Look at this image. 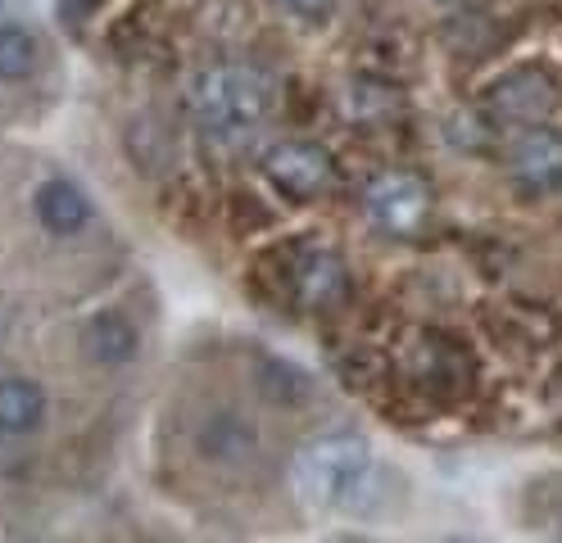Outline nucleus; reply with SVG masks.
Listing matches in <instances>:
<instances>
[{
  "label": "nucleus",
  "instance_id": "15",
  "mask_svg": "<svg viewBox=\"0 0 562 543\" xmlns=\"http://www.w3.org/2000/svg\"><path fill=\"white\" fill-rule=\"evenodd\" d=\"M327 543H372V539H359V534H336V539H327Z\"/></svg>",
  "mask_w": 562,
  "mask_h": 543
},
{
  "label": "nucleus",
  "instance_id": "12",
  "mask_svg": "<svg viewBox=\"0 0 562 543\" xmlns=\"http://www.w3.org/2000/svg\"><path fill=\"white\" fill-rule=\"evenodd\" d=\"M200 449L209 457H218V462H236L240 453L255 449V430H250V421H240V417H214L200 430Z\"/></svg>",
  "mask_w": 562,
  "mask_h": 543
},
{
  "label": "nucleus",
  "instance_id": "10",
  "mask_svg": "<svg viewBox=\"0 0 562 543\" xmlns=\"http://www.w3.org/2000/svg\"><path fill=\"white\" fill-rule=\"evenodd\" d=\"M46 417V389L27 376L0 381V434H27Z\"/></svg>",
  "mask_w": 562,
  "mask_h": 543
},
{
  "label": "nucleus",
  "instance_id": "4",
  "mask_svg": "<svg viewBox=\"0 0 562 543\" xmlns=\"http://www.w3.org/2000/svg\"><path fill=\"white\" fill-rule=\"evenodd\" d=\"M263 177L286 200L308 204L336 186V159L313 140H277L272 150H263Z\"/></svg>",
  "mask_w": 562,
  "mask_h": 543
},
{
  "label": "nucleus",
  "instance_id": "16",
  "mask_svg": "<svg viewBox=\"0 0 562 543\" xmlns=\"http://www.w3.org/2000/svg\"><path fill=\"white\" fill-rule=\"evenodd\" d=\"M0 5H5V0H0Z\"/></svg>",
  "mask_w": 562,
  "mask_h": 543
},
{
  "label": "nucleus",
  "instance_id": "11",
  "mask_svg": "<svg viewBox=\"0 0 562 543\" xmlns=\"http://www.w3.org/2000/svg\"><path fill=\"white\" fill-rule=\"evenodd\" d=\"M37 72V42L23 23H0V82H27Z\"/></svg>",
  "mask_w": 562,
  "mask_h": 543
},
{
  "label": "nucleus",
  "instance_id": "1",
  "mask_svg": "<svg viewBox=\"0 0 562 543\" xmlns=\"http://www.w3.org/2000/svg\"><path fill=\"white\" fill-rule=\"evenodd\" d=\"M191 114L200 132L218 140H240L268 123L272 114V82L268 72L245 59L204 64L191 82Z\"/></svg>",
  "mask_w": 562,
  "mask_h": 543
},
{
  "label": "nucleus",
  "instance_id": "2",
  "mask_svg": "<svg viewBox=\"0 0 562 543\" xmlns=\"http://www.w3.org/2000/svg\"><path fill=\"white\" fill-rule=\"evenodd\" d=\"M372 476H376V466H372V453L359 434H327V440H313L291 462L295 498L308 507L359 502Z\"/></svg>",
  "mask_w": 562,
  "mask_h": 543
},
{
  "label": "nucleus",
  "instance_id": "14",
  "mask_svg": "<svg viewBox=\"0 0 562 543\" xmlns=\"http://www.w3.org/2000/svg\"><path fill=\"white\" fill-rule=\"evenodd\" d=\"M100 0H68V14H91Z\"/></svg>",
  "mask_w": 562,
  "mask_h": 543
},
{
  "label": "nucleus",
  "instance_id": "3",
  "mask_svg": "<svg viewBox=\"0 0 562 543\" xmlns=\"http://www.w3.org/2000/svg\"><path fill=\"white\" fill-rule=\"evenodd\" d=\"M363 213L368 223L395 240H408L427 227L431 217V186L422 172L408 168H391V172H376L363 191Z\"/></svg>",
  "mask_w": 562,
  "mask_h": 543
},
{
  "label": "nucleus",
  "instance_id": "5",
  "mask_svg": "<svg viewBox=\"0 0 562 543\" xmlns=\"http://www.w3.org/2000/svg\"><path fill=\"white\" fill-rule=\"evenodd\" d=\"M485 109L504 123H544L558 109V82L544 68H513L495 87H485Z\"/></svg>",
  "mask_w": 562,
  "mask_h": 543
},
{
  "label": "nucleus",
  "instance_id": "6",
  "mask_svg": "<svg viewBox=\"0 0 562 543\" xmlns=\"http://www.w3.org/2000/svg\"><path fill=\"white\" fill-rule=\"evenodd\" d=\"M508 172L526 191H553L562 181V132L531 123L508 145Z\"/></svg>",
  "mask_w": 562,
  "mask_h": 543
},
{
  "label": "nucleus",
  "instance_id": "9",
  "mask_svg": "<svg viewBox=\"0 0 562 543\" xmlns=\"http://www.w3.org/2000/svg\"><path fill=\"white\" fill-rule=\"evenodd\" d=\"M136 326L123 313H95L82 331V349L91 353V362L100 367H123V362L136 353Z\"/></svg>",
  "mask_w": 562,
  "mask_h": 543
},
{
  "label": "nucleus",
  "instance_id": "8",
  "mask_svg": "<svg viewBox=\"0 0 562 543\" xmlns=\"http://www.w3.org/2000/svg\"><path fill=\"white\" fill-rule=\"evenodd\" d=\"M37 217L50 236H82L91 223V200L68 177H50L37 191Z\"/></svg>",
  "mask_w": 562,
  "mask_h": 543
},
{
  "label": "nucleus",
  "instance_id": "13",
  "mask_svg": "<svg viewBox=\"0 0 562 543\" xmlns=\"http://www.w3.org/2000/svg\"><path fill=\"white\" fill-rule=\"evenodd\" d=\"M272 5H277L281 14H291L295 23H308V27H323V23H331V19H336V10H340V0H272Z\"/></svg>",
  "mask_w": 562,
  "mask_h": 543
},
{
  "label": "nucleus",
  "instance_id": "7",
  "mask_svg": "<svg viewBox=\"0 0 562 543\" xmlns=\"http://www.w3.org/2000/svg\"><path fill=\"white\" fill-rule=\"evenodd\" d=\"M345 290H349V272L336 249L308 245L291 259V295L300 308H313V313L331 308V304H340Z\"/></svg>",
  "mask_w": 562,
  "mask_h": 543
}]
</instances>
